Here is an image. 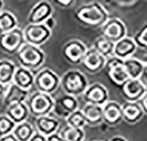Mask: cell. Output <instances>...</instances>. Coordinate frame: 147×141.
<instances>
[{
	"label": "cell",
	"mask_w": 147,
	"mask_h": 141,
	"mask_svg": "<svg viewBox=\"0 0 147 141\" xmlns=\"http://www.w3.org/2000/svg\"><path fill=\"white\" fill-rule=\"evenodd\" d=\"M137 49L138 46L133 37H129L127 35L115 43L114 56L125 60L129 57H134Z\"/></svg>",
	"instance_id": "obj_19"
},
{
	"label": "cell",
	"mask_w": 147,
	"mask_h": 141,
	"mask_svg": "<svg viewBox=\"0 0 147 141\" xmlns=\"http://www.w3.org/2000/svg\"><path fill=\"white\" fill-rule=\"evenodd\" d=\"M29 91L25 90L14 83H11L7 86L6 91L3 97V103L7 107L12 103L25 102L29 95Z\"/></svg>",
	"instance_id": "obj_20"
},
{
	"label": "cell",
	"mask_w": 147,
	"mask_h": 141,
	"mask_svg": "<svg viewBox=\"0 0 147 141\" xmlns=\"http://www.w3.org/2000/svg\"><path fill=\"white\" fill-rule=\"evenodd\" d=\"M34 86L37 91L52 95L60 86V77L49 68H42L35 74Z\"/></svg>",
	"instance_id": "obj_5"
},
{
	"label": "cell",
	"mask_w": 147,
	"mask_h": 141,
	"mask_svg": "<svg viewBox=\"0 0 147 141\" xmlns=\"http://www.w3.org/2000/svg\"><path fill=\"white\" fill-rule=\"evenodd\" d=\"M122 87V94L127 101H139L147 92V87L140 79H129Z\"/></svg>",
	"instance_id": "obj_13"
},
{
	"label": "cell",
	"mask_w": 147,
	"mask_h": 141,
	"mask_svg": "<svg viewBox=\"0 0 147 141\" xmlns=\"http://www.w3.org/2000/svg\"><path fill=\"white\" fill-rule=\"evenodd\" d=\"M28 141H47V137L38 132H35V133L31 137Z\"/></svg>",
	"instance_id": "obj_35"
},
{
	"label": "cell",
	"mask_w": 147,
	"mask_h": 141,
	"mask_svg": "<svg viewBox=\"0 0 147 141\" xmlns=\"http://www.w3.org/2000/svg\"><path fill=\"white\" fill-rule=\"evenodd\" d=\"M64 120L66 122V124L73 128L84 129V127L86 126V121L81 109H78L71 113Z\"/></svg>",
	"instance_id": "obj_30"
},
{
	"label": "cell",
	"mask_w": 147,
	"mask_h": 141,
	"mask_svg": "<svg viewBox=\"0 0 147 141\" xmlns=\"http://www.w3.org/2000/svg\"><path fill=\"white\" fill-rule=\"evenodd\" d=\"M82 97L85 103L95 104L99 106H103L107 101H109L108 88L99 82L88 85Z\"/></svg>",
	"instance_id": "obj_11"
},
{
	"label": "cell",
	"mask_w": 147,
	"mask_h": 141,
	"mask_svg": "<svg viewBox=\"0 0 147 141\" xmlns=\"http://www.w3.org/2000/svg\"><path fill=\"white\" fill-rule=\"evenodd\" d=\"M59 125V120L55 117H51L50 115L35 117L34 124L35 131L46 137L57 132Z\"/></svg>",
	"instance_id": "obj_18"
},
{
	"label": "cell",
	"mask_w": 147,
	"mask_h": 141,
	"mask_svg": "<svg viewBox=\"0 0 147 141\" xmlns=\"http://www.w3.org/2000/svg\"><path fill=\"white\" fill-rule=\"evenodd\" d=\"M114 1L116 2L120 5L128 6V5H131L133 4H135L137 2V0H114Z\"/></svg>",
	"instance_id": "obj_38"
},
{
	"label": "cell",
	"mask_w": 147,
	"mask_h": 141,
	"mask_svg": "<svg viewBox=\"0 0 147 141\" xmlns=\"http://www.w3.org/2000/svg\"><path fill=\"white\" fill-rule=\"evenodd\" d=\"M52 1L60 8L70 9L75 5L77 0H52Z\"/></svg>",
	"instance_id": "obj_33"
},
{
	"label": "cell",
	"mask_w": 147,
	"mask_h": 141,
	"mask_svg": "<svg viewBox=\"0 0 147 141\" xmlns=\"http://www.w3.org/2000/svg\"><path fill=\"white\" fill-rule=\"evenodd\" d=\"M20 65L31 71L41 68L46 59V55L41 47L25 43L16 54Z\"/></svg>",
	"instance_id": "obj_4"
},
{
	"label": "cell",
	"mask_w": 147,
	"mask_h": 141,
	"mask_svg": "<svg viewBox=\"0 0 147 141\" xmlns=\"http://www.w3.org/2000/svg\"><path fill=\"white\" fill-rule=\"evenodd\" d=\"M44 24L47 26V27L49 28H50L51 30L54 28L55 27H56V25H57V21H56V19L53 17V15L51 16V17H49L45 22H44Z\"/></svg>",
	"instance_id": "obj_37"
},
{
	"label": "cell",
	"mask_w": 147,
	"mask_h": 141,
	"mask_svg": "<svg viewBox=\"0 0 147 141\" xmlns=\"http://www.w3.org/2000/svg\"><path fill=\"white\" fill-rule=\"evenodd\" d=\"M79 109L78 97L64 94L55 99L53 112L57 117L65 119L69 115Z\"/></svg>",
	"instance_id": "obj_12"
},
{
	"label": "cell",
	"mask_w": 147,
	"mask_h": 141,
	"mask_svg": "<svg viewBox=\"0 0 147 141\" xmlns=\"http://www.w3.org/2000/svg\"><path fill=\"white\" fill-rule=\"evenodd\" d=\"M109 141H128V139L123 136L116 135V136H114V137L110 138L109 139Z\"/></svg>",
	"instance_id": "obj_40"
},
{
	"label": "cell",
	"mask_w": 147,
	"mask_h": 141,
	"mask_svg": "<svg viewBox=\"0 0 147 141\" xmlns=\"http://www.w3.org/2000/svg\"><path fill=\"white\" fill-rule=\"evenodd\" d=\"M23 33L26 43L38 47L45 44L52 35V30L44 23L28 24L23 28Z\"/></svg>",
	"instance_id": "obj_7"
},
{
	"label": "cell",
	"mask_w": 147,
	"mask_h": 141,
	"mask_svg": "<svg viewBox=\"0 0 147 141\" xmlns=\"http://www.w3.org/2000/svg\"><path fill=\"white\" fill-rule=\"evenodd\" d=\"M123 63L129 79H140L146 69L142 59L134 57L123 60Z\"/></svg>",
	"instance_id": "obj_24"
},
{
	"label": "cell",
	"mask_w": 147,
	"mask_h": 141,
	"mask_svg": "<svg viewBox=\"0 0 147 141\" xmlns=\"http://www.w3.org/2000/svg\"><path fill=\"white\" fill-rule=\"evenodd\" d=\"M34 77L35 75L33 71L20 65L14 72L12 83L16 84L22 89L29 91L34 85Z\"/></svg>",
	"instance_id": "obj_21"
},
{
	"label": "cell",
	"mask_w": 147,
	"mask_h": 141,
	"mask_svg": "<svg viewBox=\"0 0 147 141\" xmlns=\"http://www.w3.org/2000/svg\"><path fill=\"white\" fill-rule=\"evenodd\" d=\"M75 19L86 27L100 28L109 19V13L100 3L92 1L79 6L75 11Z\"/></svg>",
	"instance_id": "obj_1"
},
{
	"label": "cell",
	"mask_w": 147,
	"mask_h": 141,
	"mask_svg": "<svg viewBox=\"0 0 147 141\" xmlns=\"http://www.w3.org/2000/svg\"><path fill=\"white\" fill-rule=\"evenodd\" d=\"M106 61V57L100 54L93 47H91L87 49L81 65L88 73L96 74L105 68Z\"/></svg>",
	"instance_id": "obj_15"
},
{
	"label": "cell",
	"mask_w": 147,
	"mask_h": 141,
	"mask_svg": "<svg viewBox=\"0 0 147 141\" xmlns=\"http://www.w3.org/2000/svg\"><path fill=\"white\" fill-rule=\"evenodd\" d=\"M35 128L28 120L17 123L12 131V134L19 141H28L31 137L35 133Z\"/></svg>",
	"instance_id": "obj_26"
},
{
	"label": "cell",
	"mask_w": 147,
	"mask_h": 141,
	"mask_svg": "<svg viewBox=\"0 0 147 141\" xmlns=\"http://www.w3.org/2000/svg\"><path fill=\"white\" fill-rule=\"evenodd\" d=\"M142 61L144 62V63L145 67L147 68V51H146V53H145V54L144 55V57H143Z\"/></svg>",
	"instance_id": "obj_42"
},
{
	"label": "cell",
	"mask_w": 147,
	"mask_h": 141,
	"mask_svg": "<svg viewBox=\"0 0 147 141\" xmlns=\"http://www.w3.org/2000/svg\"><path fill=\"white\" fill-rule=\"evenodd\" d=\"M25 43L23 29L19 27L0 34V49L8 55H16Z\"/></svg>",
	"instance_id": "obj_6"
},
{
	"label": "cell",
	"mask_w": 147,
	"mask_h": 141,
	"mask_svg": "<svg viewBox=\"0 0 147 141\" xmlns=\"http://www.w3.org/2000/svg\"><path fill=\"white\" fill-rule=\"evenodd\" d=\"M103 36L108 38L113 43H116L119 40L127 36V27L125 23L119 18H109L107 22L100 28Z\"/></svg>",
	"instance_id": "obj_10"
},
{
	"label": "cell",
	"mask_w": 147,
	"mask_h": 141,
	"mask_svg": "<svg viewBox=\"0 0 147 141\" xmlns=\"http://www.w3.org/2000/svg\"><path fill=\"white\" fill-rule=\"evenodd\" d=\"M31 116L39 117L50 115L54 109L55 99L51 94L35 91L30 94L25 101Z\"/></svg>",
	"instance_id": "obj_3"
},
{
	"label": "cell",
	"mask_w": 147,
	"mask_h": 141,
	"mask_svg": "<svg viewBox=\"0 0 147 141\" xmlns=\"http://www.w3.org/2000/svg\"><path fill=\"white\" fill-rule=\"evenodd\" d=\"M93 141H103V140H93Z\"/></svg>",
	"instance_id": "obj_45"
},
{
	"label": "cell",
	"mask_w": 147,
	"mask_h": 141,
	"mask_svg": "<svg viewBox=\"0 0 147 141\" xmlns=\"http://www.w3.org/2000/svg\"><path fill=\"white\" fill-rule=\"evenodd\" d=\"M103 123L110 127H115L123 121L122 104L116 101H108L102 106Z\"/></svg>",
	"instance_id": "obj_16"
},
{
	"label": "cell",
	"mask_w": 147,
	"mask_h": 141,
	"mask_svg": "<svg viewBox=\"0 0 147 141\" xmlns=\"http://www.w3.org/2000/svg\"><path fill=\"white\" fill-rule=\"evenodd\" d=\"M92 47L94 48L100 54H101L106 58H109L114 55L115 43L109 40L108 38H106L103 35L96 38Z\"/></svg>",
	"instance_id": "obj_27"
},
{
	"label": "cell",
	"mask_w": 147,
	"mask_h": 141,
	"mask_svg": "<svg viewBox=\"0 0 147 141\" xmlns=\"http://www.w3.org/2000/svg\"><path fill=\"white\" fill-rule=\"evenodd\" d=\"M5 114L10 117L16 124L28 119L30 113L28 108L25 102H18L12 103L6 107Z\"/></svg>",
	"instance_id": "obj_23"
},
{
	"label": "cell",
	"mask_w": 147,
	"mask_h": 141,
	"mask_svg": "<svg viewBox=\"0 0 147 141\" xmlns=\"http://www.w3.org/2000/svg\"><path fill=\"white\" fill-rule=\"evenodd\" d=\"M0 141H19V140L15 138V136L12 133H10L8 135H5L0 138Z\"/></svg>",
	"instance_id": "obj_39"
},
{
	"label": "cell",
	"mask_w": 147,
	"mask_h": 141,
	"mask_svg": "<svg viewBox=\"0 0 147 141\" xmlns=\"http://www.w3.org/2000/svg\"><path fill=\"white\" fill-rule=\"evenodd\" d=\"M47 141H64L59 132H55L47 137Z\"/></svg>",
	"instance_id": "obj_36"
},
{
	"label": "cell",
	"mask_w": 147,
	"mask_h": 141,
	"mask_svg": "<svg viewBox=\"0 0 147 141\" xmlns=\"http://www.w3.org/2000/svg\"><path fill=\"white\" fill-rule=\"evenodd\" d=\"M17 67L14 62L9 59H0V83L5 86L11 84Z\"/></svg>",
	"instance_id": "obj_25"
},
{
	"label": "cell",
	"mask_w": 147,
	"mask_h": 141,
	"mask_svg": "<svg viewBox=\"0 0 147 141\" xmlns=\"http://www.w3.org/2000/svg\"><path fill=\"white\" fill-rule=\"evenodd\" d=\"M122 113L123 121L129 125L138 123L144 116V113L138 101H125L122 104Z\"/></svg>",
	"instance_id": "obj_17"
},
{
	"label": "cell",
	"mask_w": 147,
	"mask_h": 141,
	"mask_svg": "<svg viewBox=\"0 0 147 141\" xmlns=\"http://www.w3.org/2000/svg\"><path fill=\"white\" fill-rule=\"evenodd\" d=\"M6 88H7V86L0 83V99H3V97L5 95V93L6 91Z\"/></svg>",
	"instance_id": "obj_41"
},
{
	"label": "cell",
	"mask_w": 147,
	"mask_h": 141,
	"mask_svg": "<svg viewBox=\"0 0 147 141\" xmlns=\"http://www.w3.org/2000/svg\"><path fill=\"white\" fill-rule=\"evenodd\" d=\"M87 49L88 48L82 41L72 39L63 44L62 48V55L71 65H81Z\"/></svg>",
	"instance_id": "obj_9"
},
{
	"label": "cell",
	"mask_w": 147,
	"mask_h": 141,
	"mask_svg": "<svg viewBox=\"0 0 147 141\" xmlns=\"http://www.w3.org/2000/svg\"><path fill=\"white\" fill-rule=\"evenodd\" d=\"M64 141H84L86 138V132L84 129L73 128L66 125L58 132Z\"/></svg>",
	"instance_id": "obj_29"
},
{
	"label": "cell",
	"mask_w": 147,
	"mask_h": 141,
	"mask_svg": "<svg viewBox=\"0 0 147 141\" xmlns=\"http://www.w3.org/2000/svg\"><path fill=\"white\" fill-rule=\"evenodd\" d=\"M145 1H147V0H145Z\"/></svg>",
	"instance_id": "obj_46"
},
{
	"label": "cell",
	"mask_w": 147,
	"mask_h": 141,
	"mask_svg": "<svg viewBox=\"0 0 147 141\" xmlns=\"http://www.w3.org/2000/svg\"><path fill=\"white\" fill-rule=\"evenodd\" d=\"M138 48L147 51V22L144 23L133 37Z\"/></svg>",
	"instance_id": "obj_32"
},
{
	"label": "cell",
	"mask_w": 147,
	"mask_h": 141,
	"mask_svg": "<svg viewBox=\"0 0 147 141\" xmlns=\"http://www.w3.org/2000/svg\"><path fill=\"white\" fill-rule=\"evenodd\" d=\"M104 69H106L109 80L116 86H121L129 79L124 66L123 60L114 55L107 58Z\"/></svg>",
	"instance_id": "obj_8"
},
{
	"label": "cell",
	"mask_w": 147,
	"mask_h": 141,
	"mask_svg": "<svg viewBox=\"0 0 147 141\" xmlns=\"http://www.w3.org/2000/svg\"><path fill=\"white\" fill-rule=\"evenodd\" d=\"M54 8L49 0H40L29 11L28 16V24L44 23L53 15Z\"/></svg>",
	"instance_id": "obj_14"
},
{
	"label": "cell",
	"mask_w": 147,
	"mask_h": 141,
	"mask_svg": "<svg viewBox=\"0 0 147 141\" xmlns=\"http://www.w3.org/2000/svg\"><path fill=\"white\" fill-rule=\"evenodd\" d=\"M88 85L86 76L78 70H69L60 77V86L63 93L75 97L82 96Z\"/></svg>",
	"instance_id": "obj_2"
},
{
	"label": "cell",
	"mask_w": 147,
	"mask_h": 141,
	"mask_svg": "<svg viewBox=\"0 0 147 141\" xmlns=\"http://www.w3.org/2000/svg\"><path fill=\"white\" fill-rule=\"evenodd\" d=\"M138 103L140 104V106H141L144 115H146V116H147V92L140 99V101H138Z\"/></svg>",
	"instance_id": "obj_34"
},
{
	"label": "cell",
	"mask_w": 147,
	"mask_h": 141,
	"mask_svg": "<svg viewBox=\"0 0 147 141\" xmlns=\"http://www.w3.org/2000/svg\"><path fill=\"white\" fill-rule=\"evenodd\" d=\"M17 27L18 20L12 12L5 10L0 11V34L12 30Z\"/></svg>",
	"instance_id": "obj_28"
},
{
	"label": "cell",
	"mask_w": 147,
	"mask_h": 141,
	"mask_svg": "<svg viewBox=\"0 0 147 141\" xmlns=\"http://www.w3.org/2000/svg\"><path fill=\"white\" fill-rule=\"evenodd\" d=\"M4 0H0V11H1L4 8Z\"/></svg>",
	"instance_id": "obj_43"
},
{
	"label": "cell",
	"mask_w": 147,
	"mask_h": 141,
	"mask_svg": "<svg viewBox=\"0 0 147 141\" xmlns=\"http://www.w3.org/2000/svg\"><path fill=\"white\" fill-rule=\"evenodd\" d=\"M81 110L85 116L86 125L90 127H95L103 123L102 106L85 103Z\"/></svg>",
	"instance_id": "obj_22"
},
{
	"label": "cell",
	"mask_w": 147,
	"mask_h": 141,
	"mask_svg": "<svg viewBox=\"0 0 147 141\" xmlns=\"http://www.w3.org/2000/svg\"><path fill=\"white\" fill-rule=\"evenodd\" d=\"M144 76H146V80H147V68L145 69V71H144ZM145 86H146V87H147V81L145 82V84H144Z\"/></svg>",
	"instance_id": "obj_44"
},
{
	"label": "cell",
	"mask_w": 147,
	"mask_h": 141,
	"mask_svg": "<svg viewBox=\"0 0 147 141\" xmlns=\"http://www.w3.org/2000/svg\"><path fill=\"white\" fill-rule=\"evenodd\" d=\"M16 123L5 114L0 115V138L12 132Z\"/></svg>",
	"instance_id": "obj_31"
}]
</instances>
